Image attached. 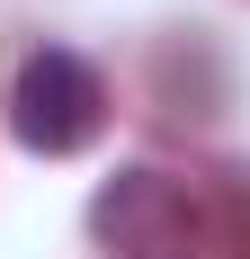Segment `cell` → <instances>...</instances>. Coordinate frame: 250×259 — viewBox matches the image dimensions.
<instances>
[{"mask_svg": "<svg viewBox=\"0 0 250 259\" xmlns=\"http://www.w3.org/2000/svg\"><path fill=\"white\" fill-rule=\"evenodd\" d=\"M9 134H18L27 152H45V161H63V152H80V143H99V125H107V80L80 63V54H63V45H36L9 72Z\"/></svg>", "mask_w": 250, "mask_h": 259, "instance_id": "6da1fadb", "label": "cell"}, {"mask_svg": "<svg viewBox=\"0 0 250 259\" xmlns=\"http://www.w3.org/2000/svg\"><path fill=\"white\" fill-rule=\"evenodd\" d=\"M90 233L107 259H188L205 241V214L188 179H170V170H116L90 197Z\"/></svg>", "mask_w": 250, "mask_h": 259, "instance_id": "7a4b0ae2", "label": "cell"}]
</instances>
